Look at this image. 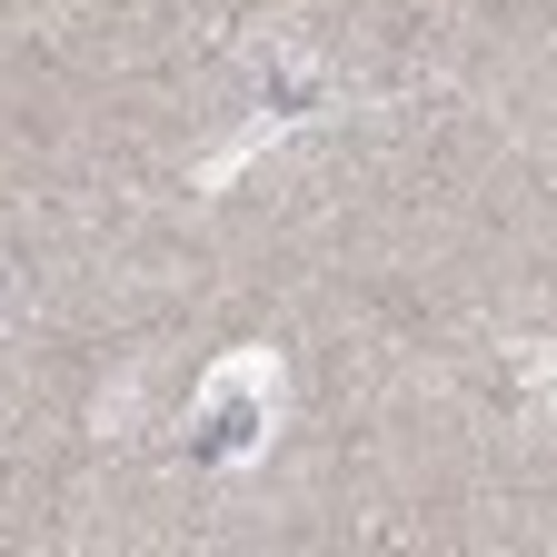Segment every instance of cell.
Returning a JSON list of instances; mask_svg holds the SVG:
<instances>
[{"label": "cell", "mask_w": 557, "mask_h": 557, "mask_svg": "<svg viewBox=\"0 0 557 557\" xmlns=\"http://www.w3.org/2000/svg\"><path fill=\"white\" fill-rule=\"evenodd\" d=\"M0 309H11V259H0Z\"/></svg>", "instance_id": "6da1fadb"}]
</instances>
